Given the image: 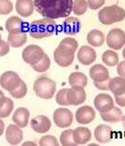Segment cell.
I'll return each mask as SVG.
<instances>
[{"label":"cell","instance_id":"1","mask_svg":"<svg viewBox=\"0 0 125 146\" xmlns=\"http://www.w3.org/2000/svg\"><path fill=\"white\" fill-rule=\"evenodd\" d=\"M34 6L41 16L57 20L70 16L73 0H34Z\"/></svg>","mask_w":125,"mask_h":146},{"label":"cell","instance_id":"2","mask_svg":"<svg viewBox=\"0 0 125 146\" xmlns=\"http://www.w3.org/2000/svg\"><path fill=\"white\" fill-rule=\"evenodd\" d=\"M55 21L49 18L34 21L29 26V34L35 39H42L51 36L55 33Z\"/></svg>","mask_w":125,"mask_h":146},{"label":"cell","instance_id":"3","mask_svg":"<svg viewBox=\"0 0 125 146\" xmlns=\"http://www.w3.org/2000/svg\"><path fill=\"white\" fill-rule=\"evenodd\" d=\"M125 18V10L117 5L106 7L98 12V20L104 25H111L115 23H120Z\"/></svg>","mask_w":125,"mask_h":146},{"label":"cell","instance_id":"4","mask_svg":"<svg viewBox=\"0 0 125 146\" xmlns=\"http://www.w3.org/2000/svg\"><path fill=\"white\" fill-rule=\"evenodd\" d=\"M33 88L37 97L49 100L51 99L55 94L56 82L46 76H40L35 81Z\"/></svg>","mask_w":125,"mask_h":146},{"label":"cell","instance_id":"5","mask_svg":"<svg viewBox=\"0 0 125 146\" xmlns=\"http://www.w3.org/2000/svg\"><path fill=\"white\" fill-rule=\"evenodd\" d=\"M76 50L66 46L60 45L55 48L53 57L55 62L61 67H67L73 62Z\"/></svg>","mask_w":125,"mask_h":146},{"label":"cell","instance_id":"6","mask_svg":"<svg viewBox=\"0 0 125 146\" xmlns=\"http://www.w3.org/2000/svg\"><path fill=\"white\" fill-rule=\"evenodd\" d=\"M43 48L37 45H29L23 50L22 57L23 60L31 66L37 63L44 56Z\"/></svg>","mask_w":125,"mask_h":146},{"label":"cell","instance_id":"7","mask_svg":"<svg viewBox=\"0 0 125 146\" xmlns=\"http://www.w3.org/2000/svg\"><path fill=\"white\" fill-rule=\"evenodd\" d=\"M106 44L114 50L121 49L125 45V32L120 28L111 29L106 36Z\"/></svg>","mask_w":125,"mask_h":146},{"label":"cell","instance_id":"8","mask_svg":"<svg viewBox=\"0 0 125 146\" xmlns=\"http://www.w3.org/2000/svg\"><path fill=\"white\" fill-rule=\"evenodd\" d=\"M53 121L57 127L65 129L70 127L73 123L74 115L72 112L67 108H58L53 113Z\"/></svg>","mask_w":125,"mask_h":146},{"label":"cell","instance_id":"9","mask_svg":"<svg viewBox=\"0 0 125 146\" xmlns=\"http://www.w3.org/2000/svg\"><path fill=\"white\" fill-rule=\"evenodd\" d=\"M21 81L22 79L17 73L12 72V71H7L0 76V86L2 87L3 90L10 92L19 86Z\"/></svg>","mask_w":125,"mask_h":146},{"label":"cell","instance_id":"10","mask_svg":"<svg viewBox=\"0 0 125 146\" xmlns=\"http://www.w3.org/2000/svg\"><path fill=\"white\" fill-rule=\"evenodd\" d=\"M67 101L69 105H80L86 101V92L84 88L80 86H73L67 90Z\"/></svg>","mask_w":125,"mask_h":146},{"label":"cell","instance_id":"11","mask_svg":"<svg viewBox=\"0 0 125 146\" xmlns=\"http://www.w3.org/2000/svg\"><path fill=\"white\" fill-rule=\"evenodd\" d=\"M96 113L92 107L89 105L81 106L76 111V120L81 125H87L92 123L95 119Z\"/></svg>","mask_w":125,"mask_h":146},{"label":"cell","instance_id":"12","mask_svg":"<svg viewBox=\"0 0 125 146\" xmlns=\"http://www.w3.org/2000/svg\"><path fill=\"white\" fill-rule=\"evenodd\" d=\"M94 106L100 113H106L111 110L114 106V100L106 93H100L94 99Z\"/></svg>","mask_w":125,"mask_h":146},{"label":"cell","instance_id":"13","mask_svg":"<svg viewBox=\"0 0 125 146\" xmlns=\"http://www.w3.org/2000/svg\"><path fill=\"white\" fill-rule=\"evenodd\" d=\"M78 60L81 64L91 65L96 60V51L90 46H82L78 51Z\"/></svg>","mask_w":125,"mask_h":146},{"label":"cell","instance_id":"14","mask_svg":"<svg viewBox=\"0 0 125 146\" xmlns=\"http://www.w3.org/2000/svg\"><path fill=\"white\" fill-rule=\"evenodd\" d=\"M31 127L35 132L44 134L51 129V122L46 115H37L31 120Z\"/></svg>","mask_w":125,"mask_h":146},{"label":"cell","instance_id":"15","mask_svg":"<svg viewBox=\"0 0 125 146\" xmlns=\"http://www.w3.org/2000/svg\"><path fill=\"white\" fill-rule=\"evenodd\" d=\"M95 140L99 143H108L113 138V130L108 125H98L94 129Z\"/></svg>","mask_w":125,"mask_h":146},{"label":"cell","instance_id":"16","mask_svg":"<svg viewBox=\"0 0 125 146\" xmlns=\"http://www.w3.org/2000/svg\"><path fill=\"white\" fill-rule=\"evenodd\" d=\"M23 133L17 125H9L6 130V140L10 145H18L23 141Z\"/></svg>","mask_w":125,"mask_h":146},{"label":"cell","instance_id":"17","mask_svg":"<svg viewBox=\"0 0 125 146\" xmlns=\"http://www.w3.org/2000/svg\"><path fill=\"white\" fill-rule=\"evenodd\" d=\"M73 138L77 145H84L92 139V132L88 127H78L73 129Z\"/></svg>","mask_w":125,"mask_h":146},{"label":"cell","instance_id":"18","mask_svg":"<svg viewBox=\"0 0 125 146\" xmlns=\"http://www.w3.org/2000/svg\"><path fill=\"white\" fill-rule=\"evenodd\" d=\"M90 76L94 82H102L110 79L108 68L102 64H95L91 67Z\"/></svg>","mask_w":125,"mask_h":146},{"label":"cell","instance_id":"19","mask_svg":"<svg viewBox=\"0 0 125 146\" xmlns=\"http://www.w3.org/2000/svg\"><path fill=\"white\" fill-rule=\"evenodd\" d=\"M81 28L80 21L76 17H67L63 23L64 33L66 35H74L80 33Z\"/></svg>","mask_w":125,"mask_h":146},{"label":"cell","instance_id":"20","mask_svg":"<svg viewBox=\"0 0 125 146\" xmlns=\"http://www.w3.org/2000/svg\"><path fill=\"white\" fill-rule=\"evenodd\" d=\"M26 25L22 21V19L17 16H12L9 18L6 22V30L9 32V34H18L22 33L24 31V28Z\"/></svg>","mask_w":125,"mask_h":146},{"label":"cell","instance_id":"21","mask_svg":"<svg viewBox=\"0 0 125 146\" xmlns=\"http://www.w3.org/2000/svg\"><path fill=\"white\" fill-rule=\"evenodd\" d=\"M15 8L19 15L24 18H28L34 12V1L33 0H17Z\"/></svg>","mask_w":125,"mask_h":146},{"label":"cell","instance_id":"22","mask_svg":"<svg viewBox=\"0 0 125 146\" xmlns=\"http://www.w3.org/2000/svg\"><path fill=\"white\" fill-rule=\"evenodd\" d=\"M30 117V112L28 111L26 108L20 107L18 108L13 113L12 120L19 127H25L28 125V121H29Z\"/></svg>","mask_w":125,"mask_h":146},{"label":"cell","instance_id":"23","mask_svg":"<svg viewBox=\"0 0 125 146\" xmlns=\"http://www.w3.org/2000/svg\"><path fill=\"white\" fill-rule=\"evenodd\" d=\"M108 90L115 96L125 93V78L119 76L109 79Z\"/></svg>","mask_w":125,"mask_h":146},{"label":"cell","instance_id":"24","mask_svg":"<svg viewBox=\"0 0 125 146\" xmlns=\"http://www.w3.org/2000/svg\"><path fill=\"white\" fill-rule=\"evenodd\" d=\"M100 115H101V118L106 121V122L108 123H118L120 122L121 118L123 116V113L121 112V110L118 107H114L109 110L108 112L106 113H100Z\"/></svg>","mask_w":125,"mask_h":146},{"label":"cell","instance_id":"25","mask_svg":"<svg viewBox=\"0 0 125 146\" xmlns=\"http://www.w3.org/2000/svg\"><path fill=\"white\" fill-rule=\"evenodd\" d=\"M27 34L26 32H22L18 34H9L8 35V43L9 47L12 48H21L26 43Z\"/></svg>","mask_w":125,"mask_h":146},{"label":"cell","instance_id":"26","mask_svg":"<svg viewBox=\"0 0 125 146\" xmlns=\"http://www.w3.org/2000/svg\"><path fill=\"white\" fill-rule=\"evenodd\" d=\"M14 102L10 98L3 97L0 98V118H6L9 116L10 113L13 111Z\"/></svg>","mask_w":125,"mask_h":146},{"label":"cell","instance_id":"27","mask_svg":"<svg viewBox=\"0 0 125 146\" xmlns=\"http://www.w3.org/2000/svg\"><path fill=\"white\" fill-rule=\"evenodd\" d=\"M87 41L92 47H101L105 42V35L99 30H92L87 35Z\"/></svg>","mask_w":125,"mask_h":146},{"label":"cell","instance_id":"28","mask_svg":"<svg viewBox=\"0 0 125 146\" xmlns=\"http://www.w3.org/2000/svg\"><path fill=\"white\" fill-rule=\"evenodd\" d=\"M69 85L71 87L73 86H80L85 88L88 84V78L83 73L81 72H73L68 77Z\"/></svg>","mask_w":125,"mask_h":146},{"label":"cell","instance_id":"29","mask_svg":"<svg viewBox=\"0 0 125 146\" xmlns=\"http://www.w3.org/2000/svg\"><path fill=\"white\" fill-rule=\"evenodd\" d=\"M102 60L108 66H116L119 63V55L114 50H106L102 55Z\"/></svg>","mask_w":125,"mask_h":146},{"label":"cell","instance_id":"30","mask_svg":"<svg viewBox=\"0 0 125 146\" xmlns=\"http://www.w3.org/2000/svg\"><path fill=\"white\" fill-rule=\"evenodd\" d=\"M60 144L63 146H76L77 143L73 138V129L63 131L60 136Z\"/></svg>","mask_w":125,"mask_h":146},{"label":"cell","instance_id":"31","mask_svg":"<svg viewBox=\"0 0 125 146\" xmlns=\"http://www.w3.org/2000/svg\"><path fill=\"white\" fill-rule=\"evenodd\" d=\"M51 66V59L47 54H44V56L42 57V59L39 60L37 63L32 65V68H33L35 72L38 73H44L46 71H48V69Z\"/></svg>","mask_w":125,"mask_h":146},{"label":"cell","instance_id":"32","mask_svg":"<svg viewBox=\"0 0 125 146\" xmlns=\"http://www.w3.org/2000/svg\"><path fill=\"white\" fill-rule=\"evenodd\" d=\"M88 3L87 0H73V9L72 11L75 15L80 16L87 11L88 9Z\"/></svg>","mask_w":125,"mask_h":146},{"label":"cell","instance_id":"33","mask_svg":"<svg viewBox=\"0 0 125 146\" xmlns=\"http://www.w3.org/2000/svg\"><path fill=\"white\" fill-rule=\"evenodd\" d=\"M9 93H10V95H11L13 98H16V99H22V98H23L24 96L26 95V93H27V86H26L25 82H23L22 80L19 86H18L14 90L10 91Z\"/></svg>","mask_w":125,"mask_h":146},{"label":"cell","instance_id":"34","mask_svg":"<svg viewBox=\"0 0 125 146\" xmlns=\"http://www.w3.org/2000/svg\"><path fill=\"white\" fill-rule=\"evenodd\" d=\"M59 144L57 139L52 135H45L38 142V145L40 146H58Z\"/></svg>","mask_w":125,"mask_h":146},{"label":"cell","instance_id":"35","mask_svg":"<svg viewBox=\"0 0 125 146\" xmlns=\"http://www.w3.org/2000/svg\"><path fill=\"white\" fill-rule=\"evenodd\" d=\"M67 90H68V88L60 90L56 95V102L61 106L69 105V102L67 101Z\"/></svg>","mask_w":125,"mask_h":146},{"label":"cell","instance_id":"36","mask_svg":"<svg viewBox=\"0 0 125 146\" xmlns=\"http://www.w3.org/2000/svg\"><path fill=\"white\" fill-rule=\"evenodd\" d=\"M13 10V4L10 0H0V14L8 15Z\"/></svg>","mask_w":125,"mask_h":146},{"label":"cell","instance_id":"37","mask_svg":"<svg viewBox=\"0 0 125 146\" xmlns=\"http://www.w3.org/2000/svg\"><path fill=\"white\" fill-rule=\"evenodd\" d=\"M60 45L66 46V47H69L71 48L75 49V50H77L78 47V41L75 38H72V37H66L65 39H63V40L60 42Z\"/></svg>","mask_w":125,"mask_h":146},{"label":"cell","instance_id":"38","mask_svg":"<svg viewBox=\"0 0 125 146\" xmlns=\"http://www.w3.org/2000/svg\"><path fill=\"white\" fill-rule=\"evenodd\" d=\"M106 0H87V3H88V7L90 8L91 9H100L101 7L104 6L105 4Z\"/></svg>","mask_w":125,"mask_h":146},{"label":"cell","instance_id":"39","mask_svg":"<svg viewBox=\"0 0 125 146\" xmlns=\"http://www.w3.org/2000/svg\"><path fill=\"white\" fill-rule=\"evenodd\" d=\"M9 52V43L0 38V56H6Z\"/></svg>","mask_w":125,"mask_h":146},{"label":"cell","instance_id":"40","mask_svg":"<svg viewBox=\"0 0 125 146\" xmlns=\"http://www.w3.org/2000/svg\"><path fill=\"white\" fill-rule=\"evenodd\" d=\"M94 84L96 88H98L100 90H108V84H109V79L102 82H94Z\"/></svg>","mask_w":125,"mask_h":146},{"label":"cell","instance_id":"41","mask_svg":"<svg viewBox=\"0 0 125 146\" xmlns=\"http://www.w3.org/2000/svg\"><path fill=\"white\" fill-rule=\"evenodd\" d=\"M117 72L120 76L125 78V60H122V62L118 63Z\"/></svg>","mask_w":125,"mask_h":146},{"label":"cell","instance_id":"42","mask_svg":"<svg viewBox=\"0 0 125 146\" xmlns=\"http://www.w3.org/2000/svg\"><path fill=\"white\" fill-rule=\"evenodd\" d=\"M115 102L120 107H125V93L115 96Z\"/></svg>","mask_w":125,"mask_h":146},{"label":"cell","instance_id":"43","mask_svg":"<svg viewBox=\"0 0 125 146\" xmlns=\"http://www.w3.org/2000/svg\"><path fill=\"white\" fill-rule=\"evenodd\" d=\"M4 129H5V125H4V122H3L2 119H0V136L3 134L4 132Z\"/></svg>","mask_w":125,"mask_h":146},{"label":"cell","instance_id":"44","mask_svg":"<svg viewBox=\"0 0 125 146\" xmlns=\"http://www.w3.org/2000/svg\"><path fill=\"white\" fill-rule=\"evenodd\" d=\"M23 145H34V146H35L37 145V143H35V142H33V141H27V142H24V143H23Z\"/></svg>","mask_w":125,"mask_h":146},{"label":"cell","instance_id":"45","mask_svg":"<svg viewBox=\"0 0 125 146\" xmlns=\"http://www.w3.org/2000/svg\"><path fill=\"white\" fill-rule=\"evenodd\" d=\"M121 123H122L123 129H125V115H123V116H122V118H121Z\"/></svg>","mask_w":125,"mask_h":146},{"label":"cell","instance_id":"46","mask_svg":"<svg viewBox=\"0 0 125 146\" xmlns=\"http://www.w3.org/2000/svg\"><path fill=\"white\" fill-rule=\"evenodd\" d=\"M3 96H5V95H4V93H3V91H2L1 90H0V98L3 97Z\"/></svg>","mask_w":125,"mask_h":146},{"label":"cell","instance_id":"47","mask_svg":"<svg viewBox=\"0 0 125 146\" xmlns=\"http://www.w3.org/2000/svg\"><path fill=\"white\" fill-rule=\"evenodd\" d=\"M122 56H123V58L125 59V47H124L123 50H122Z\"/></svg>","mask_w":125,"mask_h":146},{"label":"cell","instance_id":"48","mask_svg":"<svg viewBox=\"0 0 125 146\" xmlns=\"http://www.w3.org/2000/svg\"><path fill=\"white\" fill-rule=\"evenodd\" d=\"M0 38H1V34H0Z\"/></svg>","mask_w":125,"mask_h":146}]
</instances>
